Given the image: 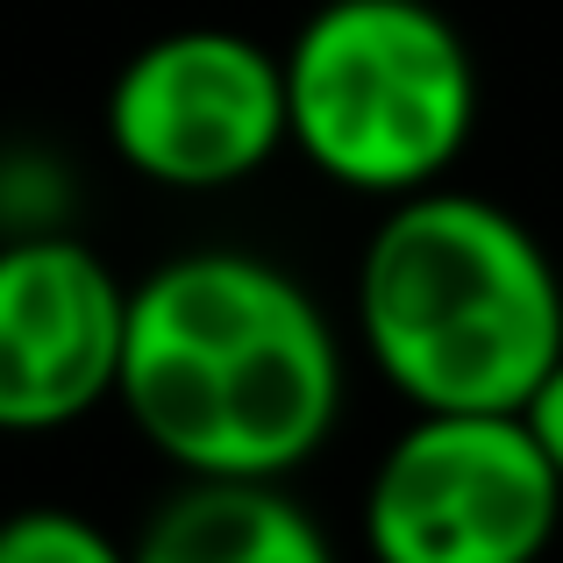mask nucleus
<instances>
[{"label":"nucleus","instance_id":"1","mask_svg":"<svg viewBox=\"0 0 563 563\" xmlns=\"http://www.w3.org/2000/svg\"><path fill=\"white\" fill-rule=\"evenodd\" d=\"M114 407L179 478H292L343 421V335L272 257L186 250L129 286Z\"/></svg>","mask_w":563,"mask_h":563},{"label":"nucleus","instance_id":"2","mask_svg":"<svg viewBox=\"0 0 563 563\" xmlns=\"http://www.w3.org/2000/svg\"><path fill=\"white\" fill-rule=\"evenodd\" d=\"M357 343L413 413H521L563 357V272L514 207L407 192L357 257Z\"/></svg>","mask_w":563,"mask_h":563},{"label":"nucleus","instance_id":"3","mask_svg":"<svg viewBox=\"0 0 563 563\" xmlns=\"http://www.w3.org/2000/svg\"><path fill=\"white\" fill-rule=\"evenodd\" d=\"M278 71L286 143L329 186L372 200L442 186L478 122L471 43L435 0H321Z\"/></svg>","mask_w":563,"mask_h":563},{"label":"nucleus","instance_id":"4","mask_svg":"<svg viewBox=\"0 0 563 563\" xmlns=\"http://www.w3.org/2000/svg\"><path fill=\"white\" fill-rule=\"evenodd\" d=\"M563 478L521 413H413L364 485L372 563H542Z\"/></svg>","mask_w":563,"mask_h":563},{"label":"nucleus","instance_id":"5","mask_svg":"<svg viewBox=\"0 0 563 563\" xmlns=\"http://www.w3.org/2000/svg\"><path fill=\"white\" fill-rule=\"evenodd\" d=\"M108 151L165 192H229L286 151V71L243 29H165L108 86Z\"/></svg>","mask_w":563,"mask_h":563},{"label":"nucleus","instance_id":"6","mask_svg":"<svg viewBox=\"0 0 563 563\" xmlns=\"http://www.w3.org/2000/svg\"><path fill=\"white\" fill-rule=\"evenodd\" d=\"M129 286L71 229L0 235V435H57L114 399Z\"/></svg>","mask_w":563,"mask_h":563},{"label":"nucleus","instance_id":"7","mask_svg":"<svg viewBox=\"0 0 563 563\" xmlns=\"http://www.w3.org/2000/svg\"><path fill=\"white\" fill-rule=\"evenodd\" d=\"M129 563H335L286 478H186L129 542Z\"/></svg>","mask_w":563,"mask_h":563},{"label":"nucleus","instance_id":"8","mask_svg":"<svg viewBox=\"0 0 563 563\" xmlns=\"http://www.w3.org/2000/svg\"><path fill=\"white\" fill-rule=\"evenodd\" d=\"M0 563H129V550L79 507H14L0 514Z\"/></svg>","mask_w":563,"mask_h":563},{"label":"nucleus","instance_id":"9","mask_svg":"<svg viewBox=\"0 0 563 563\" xmlns=\"http://www.w3.org/2000/svg\"><path fill=\"white\" fill-rule=\"evenodd\" d=\"M521 421H528V435H536V450L550 456V471L563 478V357L550 364V372H542L536 393H528Z\"/></svg>","mask_w":563,"mask_h":563}]
</instances>
